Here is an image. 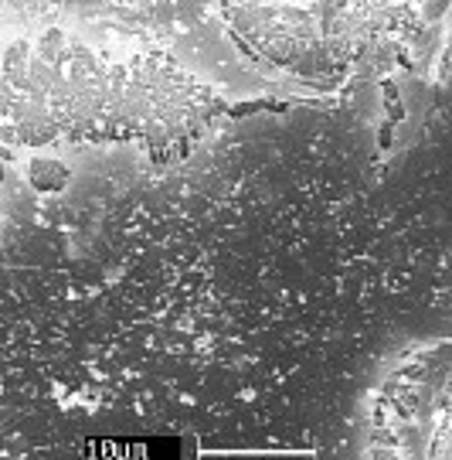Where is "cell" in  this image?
Listing matches in <instances>:
<instances>
[{"instance_id":"obj_2","label":"cell","mask_w":452,"mask_h":460,"mask_svg":"<svg viewBox=\"0 0 452 460\" xmlns=\"http://www.w3.org/2000/svg\"><path fill=\"white\" fill-rule=\"evenodd\" d=\"M371 440L378 454H449V358L446 341L408 355L374 399Z\"/></svg>"},{"instance_id":"obj_1","label":"cell","mask_w":452,"mask_h":460,"mask_svg":"<svg viewBox=\"0 0 452 460\" xmlns=\"http://www.w3.org/2000/svg\"><path fill=\"white\" fill-rule=\"evenodd\" d=\"M218 110L204 79L157 51L113 55L62 28L21 34L0 51V147L174 150Z\"/></svg>"}]
</instances>
